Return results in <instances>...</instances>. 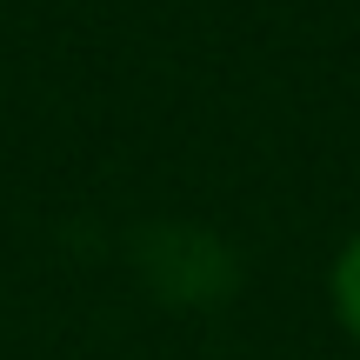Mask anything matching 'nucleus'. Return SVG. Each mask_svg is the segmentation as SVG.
Returning a JSON list of instances; mask_svg holds the SVG:
<instances>
[{
    "label": "nucleus",
    "instance_id": "obj_1",
    "mask_svg": "<svg viewBox=\"0 0 360 360\" xmlns=\"http://www.w3.org/2000/svg\"><path fill=\"white\" fill-rule=\"evenodd\" d=\"M327 300H334V321L347 327V340H360V233L334 254V267H327Z\"/></svg>",
    "mask_w": 360,
    "mask_h": 360
}]
</instances>
